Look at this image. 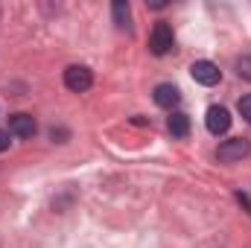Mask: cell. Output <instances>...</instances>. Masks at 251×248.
Returning a JSON list of instances; mask_svg holds the SVG:
<instances>
[{
    "mask_svg": "<svg viewBox=\"0 0 251 248\" xmlns=\"http://www.w3.org/2000/svg\"><path fill=\"white\" fill-rule=\"evenodd\" d=\"M111 15H114V24L120 26V29H128V3L126 0H114V6H111Z\"/></svg>",
    "mask_w": 251,
    "mask_h": 248,
    "instance_id": "9",
    "label": "cell"
},
{
    "mask_svg": "<svg viewBox=\"0 0 251 248\" xmlns=\"http://www.w3.org/2000/svg\"><path fill=\"white\" fill-rule=\"evenodd\" d=\"M152 97H155V105H161V108H176V105H178V99H181L178 88H176V85H170V82L158 85Z\"/></svg>",
    "mask_w": 251,
    "mask_h": 248,
    "instance_id": "7",
    "label": "cell"
},
{
    "mask_svg": "<svg viewBox=\"0 0 251 248\" xmlns=\"http://www.w3.org/2000/svg\"><path fill=\"white\" fill-rule=\"evenodd\" d=\"M9 134H18V137H32L35 134V117L32 114H12L9 117Z\"/></svg>",
    "mask_w": 251,
    "mask_h": 248,
    "instance_id": "6",
    "label": "cell"
},
{
    "mask_svg": "<svg viewBox=\"0 0 251 248\" xmlns=\"http://www.w3.org/2000/svg\"><path fill=\"white\" fill-rule=\"evenodd\" d=\"M9 143H12V140H9V131H3V128H0V152H6V149H9Z\"/></svg>",
    "mask_w": 251,
    "mask_h": 248,
    "instance_id": "14",
    "label": "cell"
},
{
    "mask_svg": "<svg viewBox=\"0 0 251 248\" xmlns=\"http://www.w3.org/2000/svg\"><path fill=\"white\" fill-rule=\"evenodd\" d=\"M167 128H170L173 137H187L190 134V117L181 114V111H173V117L167 120Z\"/></svg>",
    "mask_w": 251,
    "mask_h": 248,
    "instance_id": "8",
    "label": "cell"
},
{
    "mask_svg": "<svg viewBox=\"0 0 251 248\" xmlns=\"http://www.w3.org/2000/svg\"><path fill=\"white\" fill-rule=\"evenodd\" d=\"M237 201L243 204V210H246V213H251V201H249V196H246V193H237Z\"/></svg>",
    "mask_w": 251,
    "mask_h": 248,
    "instance_id": "13",
    "label": "cell"
},
{
    "mask_svg": "<svg viewBox=\"0 0 251 248\" xmlns=\"http://www.w3.org/2000/svg\"><path fill=\"white\" fill-rule=\"evenodd\" d=\"M190 76L199 82V85H204V88H210V85H216L219 79H222V70L216 67L213 62H193V67H190Z\"/></svg>",
    "mask_w": 251,
    "mask_h": 248,
    "instance_id": "5",
    "label": "cell"
},
{
    "mask_svg": "<svg viewBox=\"0 0 251 248\" xmlns=\"http://www.w3.org/2000/svg\"><path fill=\"white\" fill-rule=\"evenodd\" d=\"M173 44H176L173 26H170V24H155L152 35H149V50H152V56H167V53L173 50Z\"/></svg>",
    "mask_w": 251,
    "mask_h": 248,
    "instance_id": "2",
    "label": "cell"
},
{
    "mask_svg": "<svg viewBox=\"0 0 251 248\" xmlns=\"http://www.w3.org/2000/svg\"><path fill=\"white\" fill-rule=\"evenodd\" d=\"M237 108H240V114H243V117L251 123V94H246V97L240 99V105H237Z\"/></svg>",
    "mask_w": 251,
    "mask_h": 248,
    "instance_id": "11",
    "label": "cell"
},
{
    "mask_svg": "<svg viewBox=\"0 0 251 248\" xmlns=\"http://www.w3.org/2000/svg\"><path fill=\"white\" fill-rule=\"evenodd\" d=\"M204 125H207V131L210 134H225L228 128H231V114H228V108H222V105H210L207 108V114H204Z\"/></svg>",
    "mask_w": 251,
    "mask_h": 248,
    "instance_id": "4",
    "label": "cell"
},
{
    "mask_svg": "<svg viewBox=\"0 0 251 248\" xmlns=\"http://www.w3.org/2000/svg\"><path fill=\"white\" fill-rule=\"evenodd\" d=\"M237 73H240L246 82H251V56H243V59H237Z\"/></svg>",
    "mask_w": 251,
    "mask_h": 248,
    "instance_id": "10",
    "label": "cell"
},
{
    "mask_svg": "<svg viewBox=\"0 0 251 248\" xmlns=\"http://www.w3.org/2000/svg\"><path fill=\"white\" fill-rule=\"evenodd\" d=\"M249 152H251V143L246 140V137H231V140L219 143L216 158H219L222 164H237V161H243Z\"/></svg>",
    "mask_w": 251,
    "mask_h": 248,
    "instance_id": "1",
    "label": "cell"
},
{
    "mask_svg": "<svg viewBox=\"0 0 251 248\" xmlns=\"http://www.w3.org/2000/svg\"><path fill=\"white\" fill-rule=\"evenodd\" d=\"M50 137H53L56 143H67V137H70V131H67V128H50Z\"/></svg>",
    "mask_w": 251,
    "mask_h": 248,
    "instance_id": "12",
    "label": "cell"
},
{
    "mask_svg": "<svg viewBox=\"0 0 251 248\" xmlns=\"http://www.w3.org/2000/svg\"><path fill=\"white\" fill-rule=\"evenodd\" d=\"M64 85H67V91L82 94V91H88V88L94 85V76H91V70H88V67L73 64V67H67V70H64Z\"/></svg>",
    "mask_w": 251,
    "mask_h": 248,
    "instance_id": "3",
    "label": "cell"
}]
</instances>
